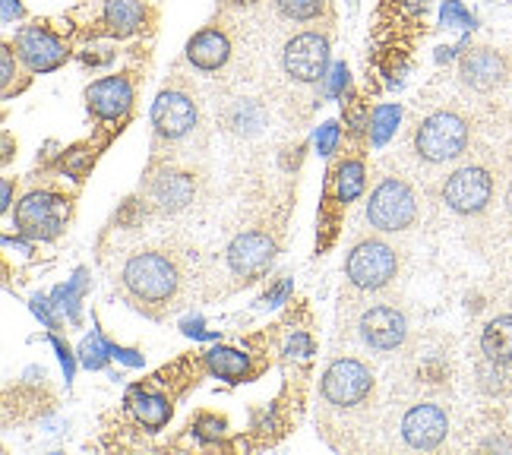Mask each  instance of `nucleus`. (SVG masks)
Instances as JSON below:
<instances>
[{
  "label": "nucleus",
  "mask_w": 512,
  "mask_h": 455,
  "mask_svg": "<svg viewBox=\"0 0 512 455\" xmlns=\"http://www.w3.org/2000/svg\"><path fill=\"white\" fill-rule=\"evenodd\" d=\"M275 10L291 23H313L326 13V0H275Z\"/></svg>",
  "instance_id": "nucleus-23"
},
{
  "label": "nucleus",
  "mask_w": 512,
  "mask_h": 455,
  "mask_svg": "<svg viewBox=\"0 0 512 455\" xmlns=\"http://www.w3.org/2000/svg\"><path fill=\"white\" fill-rule=\"evenodd\" d=\"M70 222V200L51 190H32L16 206V228L32 241H54Z\"/></svg>",
  "instance_id": "nucleus-5"
},
{
  "label": "nucleus",
  "mask_w": 512,
  "mask_h": 455,
  "mask_svg": "<svg viewBox=\"0 0 512 455\" xmlns=\"http://www.w3.org/2000/svg\"><path fill=\"white\" fill-rule=\"evenodd\" d=\"M399 275V253L383 241L354 244L345 260V279L358 291H383Z\"/></svg>",
  "instance_id": "nucleus-6"
},
{
  "label": "nucleus",
  "mask_w": 512,
  "mask_h": 455,
  "mask_svg": "<svg viewBox=\"0 0 512 455\" xmlns=\"http://www.w3.org/2000/svg\"><path fill=\"white\" fill-rule=\"evenodd\" d=\"M440 16H443V23H446V26L475 29V16H471V13L462 7V0H446L443 10H440Z\"/></svg>",
  "instance_id": "nucleus-25"
},
{
  "label": "nucleus",
  "mask_w": 512,
  "mask_h": 455,
  "mask_svg": "<svg viewBox=\"0 0 512 455\" xmlns=\"http://www.w3.org/2000/svg\"><path fill=\"white\" fill-rule=\"evenodd\" d=\"M373 389H377V380H373V370L364 361L339 358L323 373L320 399L329 414H342V411L354 414V411H364L367 405H373Z\"/></svg>",
  "instance_id": "nucleus-2"
},
{
  "label": "nucleus",
  "mask_w": 512,
  "mask_h": 455,
  "mask_svg": "<svg viewBox=\"0 0 512 455\" xmlns=\"http://www.w3.org/2000/svg\"><path fill=\"white\" fill-rule=\"evenodd\" d=\"M0 76H4V98H10L13 95V79H16L13 45H4V51H0Z\"/></svg>",
  "instance_id": "nucleus-26"
},
{
  "label": "nucleus",
  "mask_w": 512,
  "mask_h": 455,
  "mask_svg": "<svg viewBox=\"0 0 512 455\" xmlns=\"http://www.w3.org/2000/svg\"><path fill=\"white\" fill-rule=\"evenodd\" d=\"M358 335H361V342L373 351H396L408 339V320L399 307L373 304L361 313Z\"/></svg>",
  "instance_id": "nucleus-10"
},
{
  "label": "nucleus",
  "mask_w": 512,
  "mask_h": 455,
  "mask_svg": "<svg viewBox=\"0 0 512 455\" xmlns=\"http://www.w3.org/2000/svg\"><path fill=\"white\" fill-rule=\"evenodd\" d=\"M193 177L181 171H165L149 184V200L162 212H181L193 203Z\"/></svg>",
  "instance_id": "nucleus-18"
},
{
  "label": "nucleus",
  "mask_w": 512,
  "mask_h": 455,
  "mask_svg": "<svg viewBox=\"0 0 512 455\" xmlns=\"http://www.w3.org/2000/svg\"><path fill=\"white\" fill-rule=\"evenodd\" d=\"M228 57H231V42L219 29H203L187 42V61L203 73L222 70L228 64Z\"/></svg>",
  "instance_id": "nucleus-17"
},
{
  "label": "nucleus",
  "mask_w": 512,
  "mask_h": 455,
  "mask_svg": "<svg viewBox=\"0 0 512 455\" xmlns=\"http://www.w3.org/2000/svg\"><path fill=\"white\" fill-rule=\"evenodd\" d=\"M418 215H421L418 193L405 181H399V177H386V181H380L367 200V222H370V228H377L383 234L408 231L418 222Z\"/></svg>",
  "instance_id": "nucleus-3"
},
{
  "label": "nucleus",
  "mask_w": 512,
  "mask_h": 455,
  "mask_svg": "<svg viewBox=\"0 0 512 455\" xmlns=\"http://www.w3.org/2000/svg\"><path fill=\"white\" fill-rule=\"evenodd\" d=\"M282 67L294 83H323L329 73V38L320 32H298L282 48Z\"/></svg>",
  "instance_id": "nucleus-7"
},
{
  "label": "nucleus",
  "mask_w": 512,
  "mask_h": 455,
  "mask_svg": "<svg viewBox=\"0 0 512 455\" xmlns=\"http://www.w3.org/2000/svg\"><path fill=\"white\" fill-rule=\"evenodd\" d=\"M459 73H462L465 86L478 89V92H490V89H497L503 83L506 64H503V57L494 48H475V51H468L462 57V70Z\"/></svg>",
  "instance_id": "nucleus-15"
},
{
  "label": "nucleus",
  "mask_w": 512,
  "mask_h": 455,
  "mask_svg": "<svg viewBox=\"0 0 512 455\" xmlns=\"http://www.w3.org/2000/svg\"><path fill=\"white\" fill-rule=\"evenodd\" d=\"M10 200H13V184L7 181V184H4V203H0V209L7 212V209H10Z\"/></svg>",
  "instance_id": "nucleus-31"
},
{
  "label": "nucleus",
  "mask_w": 512,
  "mask_h": 455,
  "mask_svg": "<svg viewBox=\"0 0 512 455\" xmlns=\"http://www.w3.org/2000/svg\"><path fill=\"white\" fill-rule=\"evenodd\" d=\"M225 256H228L231 272L244 275V279H253V275L269 269L272 256H275V241L263 231H244V234L234 237Z\"/></svg>",
  "instance_id": "nucleus-14"
},
{
  "label": "nucleus",
  "mask_w": 512,
  "mask_h": 455,
  "mask_svg": "<svg viewBox=\"0 0 512 455\" xmlns=\"http://www.w3.org/2000/svg\"><path fill=\"white\" fill-rule=\"evenodd\" d=\"M86 105L98 121H124L133 108V86L127 76L95 79L86 89Z\"/></svg>",
  "instance_id": "nucleus-12"
},
{
  "label": "nucleus",
  "mask_w": 512,
  "mask_h": 455,
  "mask_svg": "<svg viewBox=\"0 0 512 455\" xmlns=\"http://www.w3.org/2000/svg\"><path fill=\"white\" fill-rule=\"evenodd\" d=\"M468 149V124L452 111H433L415 130V152L430 165H446Z\"/></svg>",
  "instance_id": "nucleus-4"
},
{
  "label": "nucleus",
  "mask_w": 512,
  "mask_h": 455,
  "mask_svg": "<svg viewBox=\"0 0 512 455\" xmlns=\"http://www.w3.org/2000/svg\"><path fill=\"white\" fill-rule=\"evenodd\" d=\"M206 367H209L212 377L228 380V383H241L250 373V358L238 348L215 345L212 351H206Z\"/></svg>",
  "instance_id": "nucleus-22"
},
{
  "label": "nucleus",
  "mask_w": 512,
  "mask_h": 455,
  "mask_svg": "<svg viewBox=\"0 0 512 455\" xmlns=\"http://www.w3.org/2000/svg\"><path fill=\"white\" fill-rule=\"evenodd\" d=\"M342 86H348V67H345V64H336V67H332V83H329V92H332V95H339V92H342Z\"/></svg>",
  "instance_id": "nucleus-29"
},
{
  "label": "nucleus",
  "mask_w": 512,
  "mask_h": 455,
  "mask_svg": "<svg viewBox=\"0 0 512 455\" xmlns=\"http://www.w3.org/2000/svg\"><path fill=\"white\" fill-rule=\"evenodd\" d=\"M336 146H339V124L329 121L317 133V149H320V155H332V152H336Z\"/></svg>",
  "instance_id": "nucleus-27"
},
{
  "label": "nucleus",
  "mask_w": 512,
  "mask_h": 455,
  "mask_svg": "<svg viewBox=\"0 0 512 455\" xmlns=\"http://www.w3.org/2000/svg\"><path fill=\"white\" fill-rule=\"evenodd\" d=\"M481 351L490 364H509L512 361V313H503L490 320L481 335Z\"/></svg>",
  "instance_id": "nucleus-21"
},
{
  "label": "nucleus",
  "mask_w": 512,
  "mask_h": 455,
  "mask_svg": "<svg viewBox=\"0 0 512 455\" xmlns=\"http://www.w3.org/2000/svg\"><path fill=\"white\" fill-rule=\"evenodd\" d=\"M490 196H494V177H490L484 168L468 165L459 168L446 177L443 184V203L459 212V215H478L487 209Z\"/></svg>",
  "instance_id": "nucleus-8"
},
{
  "label": "nucleus",
  "mask_w": 512,
  "mask_h": 455,
  "mask_svg": "<svg viewBox=\"0 0 512 455\" xmlns=\"http://www.w3.org/2000/svg\"><path fill=\"white\" fill-rule=\"evenodd\" d=\"M19 16H23V4L19 0H4V23H13Z\"/></svg>",
  "instance_id": "nucleus-30"
},
{
  "label": "nucleus",
  "mask_w": 512,
  "mask_h": 455,
  "mask_svg": "<svg viewBox=\"0 0 512 455\" xmlns=\"http://www.w3.org/2000/svg\"><path fill=\"white\" fill-rule=\"evenodd\" d=\"M121 285L127 298L140 307L155 313L159 307H171V301L181 291V269L174 256L162 250H143L133 253L121 269Z\"/></svg>",
  "instance_id": "nucleus-1"
},
{
  "label": "nucleus",
  "mask_w": 512,
  "mask_h": 455,
  "mask_svg": "<svg viewBox=\"0 0 512 455\" xmlns=\"http://www.w3.org/2000/svg\"><path fill=\"white\" fill-rule=\"evenodd\" d=\"M196 105L190 102V95L184 92H162L159 98H155L152 105V124H155V133L165 136V140H181V136H187L193 127H196Z\"/></svg>",
  "instance_id": "nucleus-13"
},
{
  "label": "nucleus",
  "mask_w": 512,
  "mask_h": 455,
  "mask_svg": "<svg viewBox=\"0 0 512 455\" xmlns=\"http://www.w3.org/2000/svg\"><path fill=\"white\" fill-rule=\"evenodd\" d=\"M449 433V414L433 405V402H421L415 408L405 411L402 418V440L411 449H437Z\"/></svg>",
  "instance_id": "nucleus-11"
},
{
  "label": "nucleus",
  "mask_w": 512,
  "mask_h": 455,
  "mask_svg": "<svg viewBox=\"0 0 512 455\" xmlns=\"http://www.w3.org/2000/svg\"><path fill=\"white\" fill-rule=\"evenodd\" d=\"M364 162L361 158H345V162L332 171V184H329V196L336 200L339 206H348L354 203L358 196L364 193Z\"/></svg>",
  "instance_id": "nucleus-20"
},
{
  "label": "nucleus",
  "mask_w": 512,
  "mask_h": 455,
  "mask_svg": "<svg viewBox=\"0 0 512 455\" xmlns=\"http://www.w3.org/2000/svg\"><path fill=\"white\" fill-rule=\"evenodd\" d=\"M193 427H196V433H200V437L215 440V437H222L225 421H222V418H215V414H200V418L193 421Z\"/></svg>",
  "instance_id": "nucleus-28"
},
{
  "label": "nucleus",
  "mask_w": 512,
  "mask_h": 455,
  "mask_svg": "<svg viewBox=\"0 0 512 455\" xmlns=\"http://www.w3.org/2000/svg\"><path fill=\"white\" fill-rule=\"evenodd\" d=\"M146 23H149V7L143 0H108L102 10V19H98L102 32L114 35V38H127V35L143 32Z\"/></svg>",
  "instance_id": "nucleus-16"
},
{
  "label": "nucleus",
  "mask_w": 512,
  "mask_h": 455,
  "mask_svg": "<svg viewBox=\"0 0 512 455\" xmlns=\"http://www.w3.org/2000/svg\"><path fill=\"white\" fill-rule=\"evenodd\" d=\"M506 206H509V212H512V187H509V196H506Z\"/></svg>",
  "instance_id": "nucleus-32"
},
{
  "label": "nucleus",
  "mask_w": 512,
  "mask_h": 455,
  "mask_svg": "<svg viewBox=\"0 0 512 455\" xmlns=\"http://www.w3.org/2000/svg\"><path fill=\"white\" fill-rule=\"evenodd\" d=\"M399 117H402V108L399 105H380V108H373V117H370V143L373 146H383L392 133H396V124H399Z\"/></svg>",
  "instance_id": "nucleus-24"
},
{
  "label": "nucleus",
  "mask_w": 512,
  "mask_h": 455,
  "mask_svg": "<svg viewBox=\"0 0 512 455\" xmlns=\"http://www.w3.org/2000/svg\"><path fill=\"white\" fill-rule=\"evenodd\" d=\"M16 57L26 64L29 73H51L67 64V45L45 26H23L16 32Z\"/></svg>",
  "instance_id": "nucleus-9"
},
{
  "label": "nucleus",
  "mask_w": 512,
  "mask_h": 455,
  "mask_svg": "<svg viewBox=\"0 0 512 455\" xmlns=\"http://www.w3.org/2000/svg\"><path fill=\"white\" fill-rule=\"evenodd\" d=\"M130 411H133V418L140 421L146 430H162L168 421H171V399L162 392H155V389H143V386H136L130 392Z\"/></svg>",
  "instance_id": "nucleus-19"
}]
</instances>
